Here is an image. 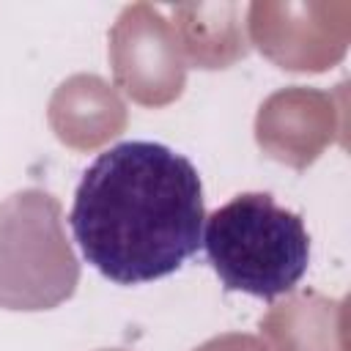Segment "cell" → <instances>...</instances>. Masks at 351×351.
I'll return each instance as SVG.
<instances>
[{
	"instance_id": "obj_1",
	"label": "cell",
	"mask_w": 351,
	"mask_h": 351,
	"mask_svg": "<svg viewBox=\"0 0 351 351\" xmlns=\"http://www.w3.org/2000/svg\"><path fill=\"white\" fill-rule=\"evenodd\" d=\"M82 258L118 285L178 271L203 244V184L195 165L154 140H123L82 173L71 203Z\"/></svg>"
},
{
	"instance_id": "obj_2",
	"label": "cell",
	"mask_w": 351,
	"mask_h": 351,
	"mask_svg": "<svg viewBox=\"0 0 351 351\" xmlns=\"http://www.w3.org/2000/svg\"><path fill=\"white\" fill-rule=\"evenodd\" d=\"M211 269L228 291L277 299L299 285L310 263V236L296 211L269 192H241L203 222Z\"/></svg>"
}]
</instances>
